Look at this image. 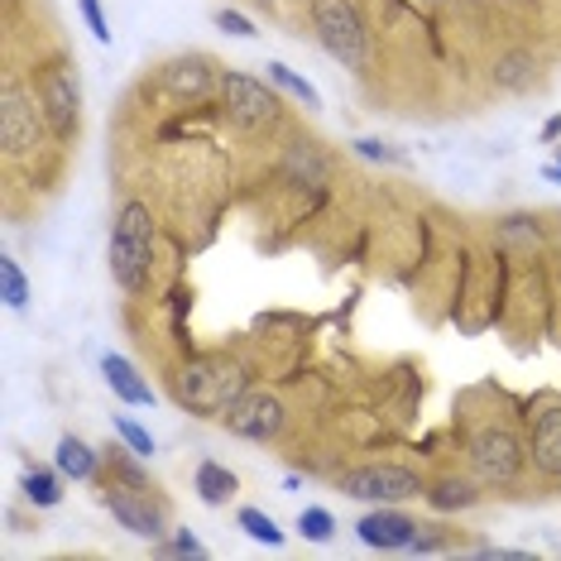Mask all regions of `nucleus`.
Here are the masks:
<instances>
[{
	"label": "nucleus",
	"mask_w": 561,
	"mask_h": 561,
	"mask_svg": "<svg viewBox=\"0 0 561 561\" xmlns=\"http://www.w3.org/2000/svg\"><path fill=\"white\" fill-rule=\"evenodd\" d=\"M101 379H106L121 403H154L149 379H139V369L125 360V355H101Z\"/></svg>",
	"instance_id": "nucleus-13"
},
{
	"label": "nucleus",
	"mask_w": 561,
	"mask_h": 561,
	"mask_svg": "<svg viewBox=\"0 0 561 561\" xmlns=\"http://www.w3.org/2000/svg\"><path fill=\"white\" fill-rule=\"evenodd\" d=\"M423 494H427L432 508L456 514V508H476L480 504V480H470V476H437Z\"/></svg>",
	"instance_id": "nucleus-15"
},
{
	"label": "nucleus",
	"mask_w": 561,
	"mask_h": 561,
	"mask_svg": "<svg viewBox=\"0 0 561 561\" xmlns=\"http://www.w3.org/2000/svg\"><path fill=\"white\" fill-rule=\"evenodd\" d=\"M236 523L245 528V538H254V542H270V547H284V528L264 514V508H240L236 514Z\"/></svg>",
	"instance_id": "nucleus-22"
},
{
	"label": "nucleus",
	"mask_w": 561,
	"mask_h": 561,
	"mask_svg": "<svg viewBox=\"0 0 561 561\" xmlns=\"http://www.w3.org/2000/svg\"><path fill=\"white\" fill-rule=\"evenodd\" d=\"M163 552H178V557H207V547H202L187 528H178V533H173V542H163Z\"/></svg>",
	"instance_id": "nucleus-29"
},
{
	"label": "nucleus",
	"mask_w": 561,
	"mask_h": 561,
	"mask_svg": "<svg viewBox=\"0 0 561 561\" xmlns=\"http://www.w3.org/2000/svg\"><path fill=\"white\" fill-rule=\"evenodd\" d=\"M116 432H121V442L130 446L135 456H154V437H149V427H139V423H130V417H116Z\"/></svg>",
	"instance_id": "nucleus-25"
},
{
	"label": "nucleus",
	"mask_w": 561,
	"mask_h": 561,
	"mask_svg": "<svg viewBox=\"0 0 561 561\" xmlns=\"http://www.w3.org/2000/svg\"><path fill=\"white\" fill-rule=\"evenodd\" d=\"M336 490L351 494V500H369V504H399V500H413V494H423L427 484H423V476H417V470H408V466L369 461V466L341 470V476H336Z\"/></svg>",
	"instance_id": "nucleus-8"
},
{
	"label": "nucleus",
	"mask_w": 561,
	"mask_h": 561,
	"mask_svg": "<svg viewBox=\"0 0 561 561\" xmlns=\"http://www.w3.org/2000/svg\"><path fill=\"white\" fill-rule=\"evenodd\" d=\"M533 470L547 480H561V399H542L538 417H533V437H528Z\"/></svg>",
	"instance_id": "nucleus-11"
},
{
	"label": "nucleus",
	"mask_w": 561,
	"mask_h": 561,
	"mask_svg": "<svg viewBox=\"0 0 561 561\" xmlns=\"http://www.w3.org/2000/svg\"><path fill=\"white\" fill-rule=\"evenodd\" d=\"M101 461H106V456H96V451H92V446H87L82 437H72V432H68V437H58L54 466H58L68 480H96Z\"/></svg>",
	"instance_id": "nucleus-17"
},
{
	"label": "nucleus",
	"mask_w": 561,
	"mask_h": 561,
	"mask_svg": "<svg viewBox=\"0 0 561 561\" xmlns=\"http://www.w3.org/2000/svg\"><path fill=\"white\" fill-rule=\"evenodd\" d=\"M62 476V470H58ZM54 476V470H44V466H30L24 470V480H20V490H24V500H30L34 508H54L62 500V480Z\"/></svg>",
	"instance_id": "nucleus-19"
},
{
	"label": "nucleus",
	"mask_w": 561,
	"mask_h": 561,
	"mask_svg": "<svg viewBox=\"0 0 561 561\" xmlns=\"http://www.w3.org/2000/svg\"><path fill=\"white\" fill-rule=\"evenodd\" d=\"M355 149H360L365 159H379V163H399L403 154L399 149H389V145H379V139H355Z\"/></svg>",
	"instance_id": "nucleus-30"
},
{
	"label": "nucleus",
	"mask_w": 561,
	"mask_h": 561,
	"mask_svg": "<svg viewBox=\"0 0 561 561\" xmlns=\"http://www.w3.org/2000/svg\"><path fill=\"white\" fill-rule=\"evenodd\" d=\"M533 78H538L533 54H508V58L494 62V87H504V92H528Z\"/></svg>",
	"instance_id": "nucleus-20"
},
{
	"label": "nucleus",
	"mask_w": 561,
	"mask_h": 561,
	"mask_svg": "<svg viewBox=\"0 0 561 561\" xmlns=\"http://www.w3.org/2000/svg\"><path fill=\"white\" fill-rule=\"evenodd\" d=\"M221 106L231 116L236 130L245 135H274L284 125V101H278L274 87H264L260 78H245V72H221Z\"/></svg>",
	"instance_id": "nucleus-7"
},
{
	"label": "nucleus",
	"mask_w": 561,
	"mask_h": 561,
	"mask_svg": "<svg viewBox=\"0 0 561 561\" xmlns=\"http://www.w3.org/2000/svg\"><path fill=\"white\" fill-rule=\"evenodd\" d=\"M542 173H547V178H552V183H561V159H557V163H547V169H542Z\"/></svg>",
	"instance_id": "nucleus-31"
},
{
	"label": "nucleus",
	"mask_w": 561,
	"mask_h": 561,
	"mask_svg": "<svg viewBox=\"0 0 561 561\" xmlns=\"http://www.w3.org/2000/svg\"><path fill=\"white\" fill-rule=\"evenodd\" d=\"M547 139H552V135H561V116H552V121H547V130H542Z\"/></svg>",
	"instance_id": "nucleus-32"
},
{
	"label": "nucleus",
	"mask_w": 561,
	"mask_h": 561,
	"mask_svg": "<svg viewBox=\"0 0 561 561\" xmlns=\"http://www.w3.org/2000/svg\"><path fill=\"white\" fill-rule=\"evenodd\" d=\"M308 15H312L317 44H322L341 68L360 72L369 62V24H365L360 0H308Z\"/></svg>",
	"instance_id": "nucleus-4"
},
{
	"label": "nucleus",
	"mask_w": 561,
	"mask_h": 561,
	"mask_svg": "<svg viewBox=\"0 0 561 561\" xmlns=\"http://www.w3.org/2000/svg\"><path fill=\"white\" fill-rule=\"evenodd\" d=\"M240 393H245V369L226 355H207V360H193L183 369V385H178V399L193 408L197 417H221Z\"/></svg>",
	"instance_id": "nucleus-6"
},
{
	"label": "nucleus",
	"mask_w": 561,
	"mask_h": 561,
	"mask_svg": "<svg viewBox=\"0 0 561 561\" xmlns=\"http://www.w3.org/2000/svg\"><path fill=\"white\" fill-rule=\"evenodd\" d=\"M163 82L173 87L178 96H207L211 92V58H202V54H193V58H173V62H163Z\"/></svg>",
	"instance_id": "nucleus-14"
},
{
	"label": "nucleus",
	"mask_w": 561,
	"mask_h": 561,
	"mask_svg": "<svg viewBox=\"0 0 561 561\" xmlns=\"http://www.w3.org/2000/svg\"><path fill=\"white\" fill-rule=\"evenodd\" d=\"M270 82H274V87H284V92H293V96H298L308 111L322 106V92H317V87H312L308 78H298L293 68H284V62H270Z\"/></svg>",
	"instance_id": "nucleus-21"
},
{
	"label": "nucleus",
	"mask_w": 561,
	"mask_h": 561,
	"mask_svg": "<svg viewBox=\"0 0 561 561\" xmlns=\"http://www.w3.org/2000/svg\"><path fill=\"white\" fill-rule=\"evenodd\" d=\"M355 533H360L365 547H379V552H403V547L413 542V533H417V518H408V514H399V508L379 504L375 514H365L360 523H355Z\"/></svg>",
	"instance_id": "nucleus-12"
},
{
	"label": "nucleus",
	"mask_w": 561,
	"mask_h": 561,
	"mask_svg": "<svg viewBox=\"0 0 561 561\" xmlns=\"http://www.w3.org/2000/svg\"><path fill=\"white\" fill-rule=\"evenodd\" d=\"M298 528H302V538H308V542H331V533H336V518H331L327 508H302Z\"/></svg>",
	"instance_id": "nucleus-24"
},
{
	"label": "nucleus",
	"mask_w": 561,
	"mask_h": 561,
	"mask_svg": "<svg viewBox=\"0 0 561 561\" xmlns=\"http://www.w3.org/2000/svg\"><path fill=\"white\" fill-rule=\"evenodd\" d=\"M82 5V20H87V30H92V39L96 44H111V24H106V10H101V0H78Z\"/></svg>",
	"instance_id": "nucleus-26"
},
{
	"label": "nucleus",
	"mask_w": 561,
	"mask_h": 561,
	"mask_svg": "<svg viewBox=\"0 0 561 561\" xmlns=\"http://www.w3.org/2000/svg\"><path fill=\"white\" fill-rule=\"evenodd\" d=\"M221 423H226V432H236V437H245V442H270V437H278V427H284V403L264 389H250L226 408Z\"/></svg>",
	"instance_id": "nucleus-10"
},
{
	"label": "nucleus",
	"mask_w": 561,
	"mask_h": 561,
	"mask_svg": "<svg viewBox=\"0 0 561 561\" xmlns=\"http://www.w3.org/2000/svg\"><path fill=\"white\" fill-rule=\"evenodd\" d=\"M48 139H54V130H48L34 82H24L20 72H5V82H0V145H5V159H34Z\"/></svg>",
	"instance_id": "nucleus-2"
},
{
	"label": "nucleus",
	"mask_w": 561,
	"mask_h": 561,
	"mask_svg": "<svg viewBox=\"0 0 561 561\" xmlns=\"http://www.w3.org/2000/svg\"><path fill=\"white\" fill-rule=\"evenodd\" d=\"M0 288H5V308H15V312L30 308V278H24V270L10 254L0 260Z\"/></svg>",
	"instance_id": "nucleus-23"
},
{
	"label": "nucleus",
	"mask_w": 561,
	"mask_h": 561,
	"mask_svg": "<svg viewBox=\"0 0 561 561\" xmlns=\"http://www.w3.org/2000/svg\"><path fill=\"white\" fill-rule=\"evenodd\" d=\"M216 30H226V34H236V39H254V24L240 15V10H216Z\"/></svg>",
	"instance_id": "nucleus-27"
},
{
	"label": "nucleus",
	"mask_w": 561,
	"mask_h": 561,
	"mask_svg": "<svg viewBox=\"0 0 561 561\" xmlns=\"http://www.w3.org/2000/svg\"><path fill=\"white\" fill-rule=\"evenodd\" d=\"M106 264L125 293L149 288V274H154V211H149V202H125L116 211Z\"/></svg>",
	"instance_id": "nucleus-1"
},
{
	"label": "nucleus",
	"mask_w": 561,
	"mask_h": 561,
	"mask_svg": "<svg viewBox=\"0 0 561 561\" xmlns=\"http://www.w3.org/2000/svg\"><path fill=\"white\" fill-rule=\"evenodd\" d=\"M193 490H197V500H202V504L221 508V504H231V500H236L240 480H236L221 461H197V470H193Z\"/></svg>",
	"instance_id": "nucleus-16"
},
{
	"label": "nucleus",
	"mask_w": 561,
	"mask_h": 561,
	"mask_svg": "<svg viewBox=\"0 0 561 561\" xmlns=\"http://www.w3.org/2000/svg\"><path fill=\"white\" fill-rule=\"evenodd\" d=\"M408 547H413V552H442L446 533L437 528V523H417V533H413V542H408Z\"/></svg>",
	"instance_id": "nucleus-28"
},
{
	"label": "nucleus",
	"mask_w": 561,
	"mask_h": 561,
	"mask_svg": "<svg viewBox=\"0 0 561 561\" xmlns=\"http://www.w3.org/2000/svg\"><path fill=\"white\" fill-rule=\"evenodd\" d=\"M288 178H298V183H308V187H322L327 183V154L312 145V139H298V145H288Z\"/></svg>",
	"instance_id": "nucleus-18"
},
{
	"label": "nucleus",
	"mask_w": 561,
	"mask_h": 561,
	"mask_svg": "<svg viewBox=\"0 0 561 561\" xmlns=\"http://www.w3.org/2000/svg\"><path fill=\"white\" fill-rule=\"evenodd\" d=\"M101 504L111 508V518L121 523L135 538H163V518H169V504H163L159 490H139V484H121V480H101Z\"/></svg>",
	"instance_id": "nucleus-9"
},
{
	"label": "nucleus",
	"mask_w": 561,
	"mask_h": 561,
	"mask_svg": "<svg viewBox=\"0 0 561 561\" xmlns=\"http://www.w3.org/2000/svg\"><path fill=\"white\" fill-rule=\"evenodd\" d=\"M466 456H470V470L484 490H508V484L523 480L528 470V446L504 417H484V423L470 432L466 442Z\"/></svg>",
	"instance_id": "nucleus-3"
},
{
	"label": "nucleus",
	"mask_w": 561,
	"mask_h": 561,
	"mask_svg": "<svg viewBox=\"0 0 561 561\" xmlns=\"http://www.w3.org/2000/svg\"><path fill=\"white\" fill-rule=\"evenodd\" d=\"M34 92H39V106L48 116V130H54L58 145H78L82 135V82L78 68L68 58H48L34 68Z\"/></svg>",
	"instance_id": "nucleus-5"
}]
</instances>
